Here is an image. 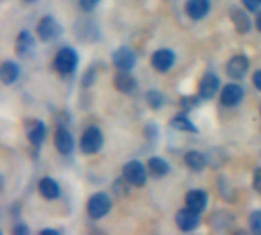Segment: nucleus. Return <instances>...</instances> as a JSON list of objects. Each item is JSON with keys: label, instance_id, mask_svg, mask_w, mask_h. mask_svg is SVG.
I'll return each instance as SVG.
<instances>
[{"label": "nucleus", "instance_id": "1", "mask_svg": "<svg viewBox=\"0 0 261 235\" xmlns=\"http://www.w3.org/2000/svg\"><path fill=\"white\" fill-rule=\"evenodd\" d=\"M54 66L58 73L61 75H70L76 70L78 66V54L72 47H63L58 50L54 60Z\"/></svg>", "mask_w": 261, "mask_h": 235}, {"label": "nucleus", "instance_id": "2", "mask_svg": "<svg viewBox=\"0 0 261 235\" xmlns=\"http://www.w3.org/2000/svg\"><path fill=\"white\" fill-rule=\"evenodd\" d=\"M102 144H104V136H102V132L96 125L89 127L83 133L81 141H80V147H81V151L84 154L98 153L102 148Z\"/></svg>", "mask_w": 261, "mask_h": 235}, {"label": "nucleus", "instance_id": "3", "mask_svg": "<svg viewBox=\"0 0 261 235\" xmlns=\"http://www.w3.org/2000/svg\"><path fill=\"white\" fill-rule=\"evenodd\" d=\"M112 210V200L106 193H95L87 202V214L92 220H99Z\"/></svg>", "mask_w": 261, "mask_h": 235}, {"label": "nucleus", "instance_id": "4", "mask_svg": "<svg viewBox=\"0 0 261 235\" xmlns=\"http://www.w3.org/2000/svg\"><path fill=\"white\" fill-rule=\"evenodd\" d=\"M63 34V26L52 17L44 15L37 24V35L41 41H52Z\"/></svg>", "mask_w": 261, "mask_h": 235}, {"label": "nucleus", "instance_id": "5", "mask_svg": "<svg viewBox=\"0 0 261 235\" xmlns=\"http://www.w3.org/2000/svg\"><path fill=\"white\" fill-rule=\"evenodd\" d=\"M147 171L145 167L139 162V161H132L128 164H125L122 174L127 179V182L133 187H144L147 182Z\"/></svg>", "mask_w": 261, "mask_h": 235}, {"label": "nucleus", "instance_id": "6", "mask_svg": "<svg viewBox=\"0 0 261 235\" xmlns=\"http://www.w3.org/2000/svg\"><path fill=\"white\" fill-rule=\"evenodd\" d=\"M176 225L180 231L190 232L200 225V213L193 211L191 208H184L176 214Z\"/></svg>", "mask_w": 261, "mask_h": 235}, {"label": "nucleus", "instance_id": "7", "mask_svg": "<svg viewBox=\"0 0 261 235\" xmlns=\"http://www.w3.org/2000/svg\"><path fill=\"white\" fill-rule=\"evenodd\" d=\"M113 64L119 70H132L136 66V55L128 46H121L113 52Z\"/></svg>", "mask_w": 261, "mask_h": 235}, {"label": "nucleus", "instance_id": "8", "mask_svg": "<svg viewBox=\"0 0 261 235\" xmlns=\"http://www.w3.org/2000/svg\"><path fill=\"white\" fill-rule=\"evenodd\" d=\"M24 132L34 147H40L46 138V125L40 119H29L24 122Z\"/></svg>", "mask_w": 261, "mask_h": 235}, {"label": "nucleus", "instance_id": "9", "mask_svg": "<svg viewBox=\"0 0 261 235\" xmlns=\"http://www.w3.org/2000/svg\"><path fill=\"white\" fill-rule=\"evenodd\" d=\"M176 61V55L171 49H159L151 55V66L158 72H168Z\"/></svg>", "mask_w": 261, "mask_h": 235}, {"label": "nucleus", "instance_id": "10", "mask_svg": "<svg viewBox=\"0 0 261 235\" xmlns=\"http://www.w3.org/2000/svg\"><path fill=\"white\" fill-rule=\"evenodd\" d=\"M249 70V60L245 55L232 57L226 64V73L234 80H242Z\"/></svg>", "mask_w": 261, "mask_h": 235}, {"label": "nucleus", "instance_id": "11", "mask_svg": "<svg viewBox=\"0 0 261 235\" xmlns=\"http://www.w3.org/2000/svg\"><path fill=\"white\" fill-rule=\"evenodd\" d=\"M219 87H220L219 76L213 72H208L203 75V78L199 84V95L203 99H211L219 92Z\"/></svg>", "mask_w": 261, "mask_h": 235}, {"label": "nucleus", "instance_id": "12", "mask_svg": "<svg viewBox=\"0 0 261 235\" xmlns=\"http://www.w3.org/2000/svg\"><path fill=\"white\" fill-rule=\"evenodd\" d=\"M243 96H245V92H243L242 86H239V84H226L225 89L222 90L220 101L226 107H234V106H239L242 102Z\"/></svg>", "mask_w": 261, "mask_h": 235}, {"label": "nucleus", "instance_id": "13", "mask_svg": "<svg viewBox=\"0 0 261 235\" xmlns=\"http://www.w3.org/2000/svg\"><path fill=\"white\" fill-rule=\"evenodd\" d=\"M113 86L116 87V90H118V92L128 95V93L135 92V89H136L138 83H136L135 76H133L128 70H119V72L115 75Z\"/></svg>", "mask_w": 261, "mask_h": 235}, {"label": "nucleus", "instance_id": "14", "mask_svg": "<svg viewBox=\"0 0 261 235\" xmlns=\"http://www.w3.org/2000/svg\"><path fill=\"white\" fill-rule=\"evenodd\" d=\"M54 145L55 148L58 150V153L61 154H70L73 147H75V142H73V138L72 135L64 128V127H60L54 136Z\"/></svg>", "mask_w": 261, "mask_h": 235}, {"label": "nucleus", "instance_id": "15", "mask_svg": "<svg viewBox=\"0 0 261 235\" xmlns=\"http://www.w3.org/2000/svg\"><path fill=\"white\" fill-rule=\"evenodd\" d=\"M210 9H211L210 0H188L185 3V12L193 20L203 18L210 12Z\"/></svg>", "mask_w": 261, "mask_h": 235}, {"label": "nucleus", "instance_id": "16", "mask_svg": "<svg viewBox=\"0 0 261 235\" xmlns=\"http://www.w3.org/2000/svg\"><path fill=\"white\" fill-rule=\"evenodd\" d=\"M185 203L193 211L203 213L208 205V194L202 190H191V191H188V194L185 197Z\"/></svg>", "mask_w": 261, "mask_h": 235}, {"label": "nucleus", "instance_id": "17", "mask_svg": "<svg viewBox=\"0 0 261 235\" xmlns=\"http://www.w3.org/2000/svg\"><path fill=\"white\" fill-rule=\"evenodd\" d=\"M229 14H231V20H232V23H234L237 32H240V34H248V32L251 31V28H252L251 20H249L248 14H246L243 9L234 6V8H231V12H229Z\"/></svg>", "mask_w": 261, "mask_h": 235}, {"label": "nucleus", "instance_id": "18", "mask_svg": "<svg viewBox=\"0 0 261 235\" xmlns=\"http://www.w3.org/2000/svg\"><path fill=\"white\" fill-rule=\"evenodd\" d=\"M147 170H148V174L159 179V177H164L170 173V165L162 158L154 156V158H150L147 161Z\"/></svg>", "mask_w": 261, "mask_h": 235}, {"label": "nucleus", "instance_id": "19", "mask_svg": "<svg viewBox=\"0 0 261 235\" xmlns=\"http://www.w3.org/2000/svg\"><path fill=\"white\" fill-rule=\"evenodd\" d=\"M38 191H40V194H41L44 199H47V200H55V199H58V196H60V187H58V184H57L54 179H50V177H43V179L38 182Z\"/></svg>", "mask_w": 261, "mask_h": 235}, {"label": "nucleus", "instance_id": "20", "mask_svg": "<svg viewBox=\"0 0 261 235\" xmlns=\"http://www.w3.org/2000/svg\"><path fill=\"white\" fill-rule=\"evenodd\" d=\"M32 47H34V37H32V34L29 31H21L17 35V40H15V52H17V55L23 57Z\"/></svg>", "mask_w": 261, "mask_h": 235}, {"label": "nucleus", "instance_id": "21", "mask_svg": "<svg viewBox=\"0 0 261 235\" xmlns=\"http://www.w3.org/2000/svg\"><path fill=\"white\" fill-rule=\"evenodd\" d=\"M18 75H20V69H18V66L14 61H5L2 64V67H0V78L3 81V84L8 86V84L15 83Z\"/></svg>", "mask_w": 261, "mask_h": 235}, {"label": "nucleus", "instance_id": "22", "mask_svg": "<svg viewBox=\"0 0 261 235\" xmlns=\"http://www.w3.org/2000/svg\"><path fill=\"white\" fill-rule=\"evenodd\" d=\"M185 164L193 171H203L208 165V159L199 151H190L185 154Z\"/></svg>", "mask_w": 261, "mask_h": 235}, {"label": "nucleus", "instance_id": "23", "mask_svg": "<svg viewBox=\"0 0 261 235\" xmlns=\"http://www.w3.org/2000/svg\"><path fill=\"white\" fill-rule=\"evenodd\" d=\"M234 222V216H231L228 211L225 210H219L211 216V225L217 229V231H223L226 229L231 223Z\"/></svg>", "mask_w": 261, "mask_h": 235}, {"label": "nucleus", "instance_id": "24", "mask_svg": "<svg viewBox=\"0 0 261 235\" xmlns=\"http://www.w3.org/2000/svg\"><path fill=\"white\" fill-rule=\"evenodd\" d=\"M171 127L179 130V132H188V133H197V127L185 116V115H177L176 118L171 119Z\"/></svg>", "mask_w": 261, "mask_h": 235}, {"label": "nucleus", "instance_id": "25", "mask_svg": "<svg viewBox=\"0 0 261 235\" xmlns=\"http://www.w3.org/2000/svg\"><path fill=\"white\" fill-rule=\"evenodd\" d=\"M145 99H147V104L151 107V109H161L162 106H164V95L159 92V90H150V92H147V95H145Z\"/></svg>", "mask_w": 261, "mask_h": 235}, {"label": "nucleus", "instance_id": "26", "mask_svg": "<svg viewBox=\"0 0 261 235\" xmlns=\"http://www.w3.org/2000/svg\"><path fill=\"white\" fill-rule=\"evenodd\" d=\"M219 191H220V194L225 197V200H228V202H236L237 196H236L232 187H231V185L228 184V180L223 179V177L219 180Z\"/></svg>", "mask_w": 261, "mask_h": 235}, {"label": "nucleus", "instance_id": "27", "mask_svg": "<svg viewBox=\"0 0 261 235\" xmlns=\"http://www.w3.org/2000/svg\"><path fill=\"white\" fill-rule=\"evenodd\" d=\"M249 226H251L252 234L261 235V210L254 211V213L249 216Z\"/></svg>", "mask_w": 261, "mask_h": 235}, {"label": "nucleus", "instance_id": "28", "mask_svg": "<svg viewBox=\"0 0 261 235\" xmlns=\"http://www.w3.org/2000/svg\"><path fill=\"white\" fill-rule=\"evenodd\" d=\"M96 81V72L93 67H90L86 73H84V78H83V87H90L93 83Z\"/></svg>", "mask_w": 261, "mask_h": 235}, {"label": "nucleus", "instance_id": "29", "mask_svg": "<svg viewBox=\"0 0 261 235\" xmlns=\"http://www.w3.org/2000/svg\"><path fill=\"white\" fill-rule=\"evenodd\" d=\"M199 99L196 98V96H185V98H182L180 99V106L185 109V110H190V109H193V107H196L199 102H197Z\"/></svg>", "mask_w": 261, "mask_h": 235}, {"label": "nucleus", "instance_id": "30", "mask_svg": "<svg viewBox=\"0 0 261 235\" xmlns=\"http://www.w3.org/2000/svg\"><path fill=\"white\" fill-rule=\"evenodd\" d=\"M99 2H101V0H80V6H81L83 11L90 12V11H93V9L98 6Z\"/></svg>", "mask_w": 261, "mask_h": 235}, {"label": "nucleus", "instance_id": "31", "mask_svg": "<svg viewBox=\"0 0 261 235\" xmlns=\"http://www.w3.org/2000/svg\"><path fill=\"white\" fill-rule=\"evenodd\" d=\"M245 3V6L252 11V12H258L261 9V0H242Z\"/></svg>", "mask_w": 261, "mask_h": 235}, {"label": "nucleus", "instance_id": "32", "mask_svg": "<svg viewBox=\"0 0 261 235\" xmlns=\"http://www.w3.org/2000/svg\"><path fill=\"white\" fill-rule=\"evenodd\" d=\"M252 185H254V190L261 194V168H257L254 171V179H252Z\"/></svg>", "mask_w": 261, "mask_h": 235}, {"label": "nucleus", "instance_id": "33", "mask_svg": "<svg viewBox=\"0 0 261 235\" xmlns=\"http://www.w3.org/2000/svg\"><path fill=\"white\" fill-rule=\"evenodd\" d=\"M12 232L15 235H28L31 231H29V228H28L24 223H17V225L12 228Z\"/></svg>", "mask_w": 261, "mask_h": 235}, {"label": "nucleus", "instance_id": "34", "mask_svg": "<svg viewBox=\"0 0 261 235\" xmlns=\"http://www.w3.org/2000/svg\"><path fill=\"white\" fill-rule=\"evenodd\" d=\"M145 135H147V138L154 139V138H156V135H158V128H156V125H154V124H148V125L145 127Z\"/></svg>", "mask_w": 261, "mask_h": 235}, {"label": "nucleus", "instance_id": "35", "mask_svg": "<svg viewBox=\"0 0 261 235\" xmlns=\"http://www.w3.org/2000/svg\"><path fill=\"white\" fill-rule=\"evenodd\" d=\"M252 81H254V86H255V87H257V89L261 92V70H257V72L254 73Z\"/></svg>", "mask_w": 261, "mask_h": 235}, {"label": "nucleus", "instance_id": "36", "mask_svg": "<svg viewBox=\"0 0 261 235\" xmlns=\"http://www.w3.org/2000/svg\"><path fill=\"white\" fill-rule=\"evenodd\" d=\"M255 26H257V29L261 32V11H258L257 15H255Z\"/></svg>", "mask_w": 261, "mask_h": 235}, {"label": "nucleus", "instance_id": "37", "mask_svg": "<svg viewBox=\"0 0 261 235\" xmlns=\"http://www.w3.org/2000/svg\"><path fill=\"white\" fill-rule=\"evenodd\" d=\"M41 235H57L58 234V231H54V229H43L41 232H40Z\"/></svg>", "mask_w": 261, "mask_h": 235}, {"label": "nucleus", "instance_id": "38", "mask_svg": "<svg viewBox=\"0 0 261 235\" xmlns=\"http://www.w3.org/2000/svg\"><path fill=\"white\" fill-rule=\"evenodd\" d=\"M28 2H34V0H28Z\"/></svg>", "mask_w": 261, "mask_h": 235}, {"label": "nucleus", "instance_id": "39", "mask_svg": "<svg viewBox=\"0 0 261 235\" xmlns=\"http://www.w3.org/2000/svg\"><path fill=\"white\" fill-rule=\"evenodd\" d=\"M260 112H261V107H260Z\"/></svg>", "mask_w": 261, "mask_h": 235}]
</instances>
